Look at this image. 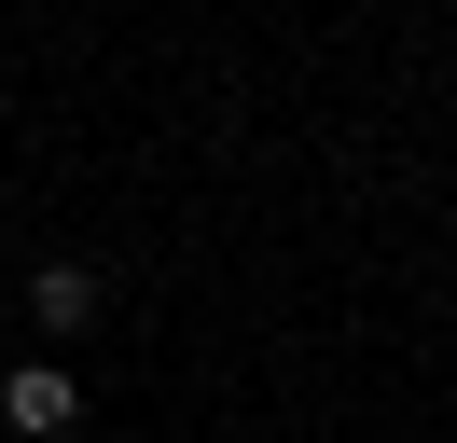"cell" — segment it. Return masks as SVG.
<instances>
[{"label":"cell","instance_id":"cell-2","mask_svg":"<svg viewBox=\"0 0 457 443\" xmlns=\"http://www.w3.org/2000/svg\"><path fill=\"white\" fill-rule=\"evenodd\" d=\"M29 319H42V332H84V319H97V277H84V263H42V277H29Z\"/></svg>","mask_w":457,"mask_h":443},{"label":"cell","instance_id":"cell-1","mask_svg":"<svg viewBox=\"0 0 457 443\" xmlns=\"http://www.w3.org/2000/svg\"><path fill=\"white\" fill-rule=\"evenodd\" d=\"M0 415H14V430L42 443V430H70V415H84V388H70L56 360H14V374H0Z\"/></svg>","mask_w":457,"mask_h":443}]
</instances>
